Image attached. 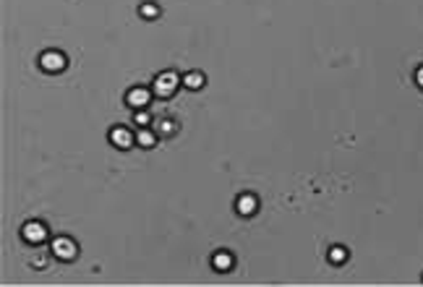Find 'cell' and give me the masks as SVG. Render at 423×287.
I'll use <instances>...</instances> for the list:
<instances>
[{
    "label": "cell",
    "mask_w": 423,
    "mask_h": 287,
    "mask_svg": "<svg viewBox=\"0 0 423 287\" xmlns=\"http://www.w3.org/2000/svg\"><path fill=\"white\" fill-rule=\"evenodd\" d=\"M39 63H42L45 71H53V73H57V71L65 68V57H63V52H45L42 57H39Z\"/></svg>",
    "instance_id": "5"
},
{
    "label": "cell",
    "mask_w": 423,
    "mask_h": 287,
    "mask_svg": "<svg viewBox=\"0 0 423 287\" xmlns=\"http://www.w3.org/2000/svg\"><path fill=\"white\" fill-rule=\"evenodd\" d=\"M212 264H214V269L225 272V269H230V266H233V256H230V253H225V251H220V253H214Z\"/></svg>",
    "instance_id": "8"
},
{
    "label": "cell",
    "mask_w": 423,
    "mask_h": 287,
    "mask_svg": "<svg viewBox=\"0 0 423 287\" xmlns=\"http://www.w3.org/2000/svg\"><path fill=\"white\" fill-rule=\"evenodd\" d=\"M136 123H139V126H146V123H149V115H146V112H139V115H136Z\"/></svg>",
    "instance_id": "14"
},
{
    "label": "cell",
    "mask_w": 423,
    "mask_h": 287,
    "mask_svg": "<svg viewBox=\"0 0 423 287\" xmlns=\"http://www.w3.org/2000/svg\"><path fill=\"white\" fill-rule=\"evenodd\" d=\"M24 237H27L29 243H42L47 237V227L42 222H27L24 225Z\"/></svg>",
    "instance_id": "3"
},
{
    "label": "cell",
    "mask_w": 423,
    "mask_h": 287,
    "mask_svg": "<svg viewBox=\"0 0 423 287\" xmlns=\"http://www.w3.org/2000/svg\"><path fill=\"white\" fill-rule=\"evenodd\" d=\"M416 81H418V84L423 86V68H418V73H416Z\"/></svg>",
    "instance_id": "15"
},
{
    "label": "cell",
    "mask_w": 423,
    "mask_h": 287,
    "mask_svg": "<svg viewBox=\"0 0 423 287\" xmlns=\"http://www.w3.org/2000/svg\"><path fill=\"white\" fill-rule=\"evenodd\" d=\"M126 102L131 104V107H144V104H149V92L146 89H131V92L126 94Z\"/></svg>",
    "instance_id": "6"
},
{
    "label": "cell",
    "mask_w": 423,
    "mask_h": 287,
    "mask_svg": "<svg viewBox=\"0 0 423 287\" xmlns=\"http://www.w3.org/2000/svg\"><path fill=\"white\" fill-rule=\"evenodd\" d=\"M345 259H347V251L342 248V245H335V248L329 251V261H332V264H342Z\"/></svg>",
    "instance_id": "11"
},
{
    "label": "cell",
    "mask_w": 423,
    "mask_h": 287,
    "mask_svg": "<svg viewBox=\"0 0 423 287\" xmlns=\"http://www.w3.org/2000/svg\"><path fill=\"white\" fill-rule=\"evenodd\" d=\"M256 207H259V201H256L254 196H240L238 199V211L240 214H254Z\"/></svg>",
    "instance_id": "7"
},
{
    "label": "cell",
    "mask_w": 423,
    "mask_h": 287,
    "mask_svg": "<svg viewBox=\"0 0 423 287\" xmlns=\"http://www.w3.org/2000/svg\"><path fill=\"white\" fill-rule=\"evenodd\" d=\"M141 16H146V19H154V16H160V8L154 3H144L141 5Z\"/></svg>",
    "instance_id": "13"
},
{
    "label": "cell",
    "mask_w": 423,
    "mask_h": 287,
    "mask_svg": "<svg viewBox=\"0 0 423 287\" xmlns=\"http://www.w3.org/2000/svg\"><path fill=\"white\" fill-rule=\"evenodd\" d=\"M183 84H186L188 89H201V86H204V73H198V71L186 73V76H183Z\"/></svg>",
    "instance_id": "9"
},
{
    "label": "cell",
    "mask_w": 423,
    "mask_h": 287,
    "mask_svg": "<svg viewBox=\"0 0 423 287\" xmlns=\"http://www.w3.org/2000/svg\"><path fill=\"white\" fill-rule=\"evenodd\" d=\"M157 130H160L162 136H172V133H175V123H172V120H160V123H157Z\"/></svg>",
    "instance_id": "12"
},
{
    "label": "cell",
    "mask_w": 423,
    "mask_h": 287,
    "mask_svg": "<svg viewBox=\"0 0 423 287\" xmlns=\"http://www.w3.org/2000/svg\"><path fill=\"white\" fill-rule=\"evenodd\" d=\"M110 141L118 146V149H128V146L136 141V136L131 133L128 128H113V130H110Z\"/></svg>",
    "instance_id": "4"
},
{
    "label": "cell",
    "mask_w": 423,
    "mask_h": 287,
    "mask_svg": "<svg viewBox=\"0 0 423 287\" xmlns=\"http://www.w3.org/2000/svg\"><path fill=\"white\" fill-rule=\"evenodd\" d=\"M178 84H180V78L175 76L172 71H165V73H160V76L154 78V94L157 97H170L172 92L178 89Z\"/></svg>",
    "instance_id": "1"
},
{
    "label": "cell",
    "mask_w": 423,
    "mask_h": 287,
    "mask_svg": "<svg viewBox=\"0 0 423 287\" xmlns=\"http://www.w3.org/2000/svg\"><path fill=\"white\" fill-rule=\"evenodd\" d=\"M50 251H53L57 259H63V261L76 259V253H79L76 243H73L71 237H55V240H53V248H50Z\"/></svg>",
    "instance_id": "2"
},
{
    "label": "cell",
    "mask_w": 423,
    "mask_h": 287,
    "mask_svg": "<svg viewBox=\"0 0 423 287\" xmlns=\"http://www.w3.org/2000/svg\"><path fill=\"white\" fill-rule=\"evenodd\" d=\"M136 141L141 144V146H146V149H149V146H154V141H157V136L152 133V130H139V133H136Z\"/></svg>",
    "instance_id": "10"
}]
</instances>
